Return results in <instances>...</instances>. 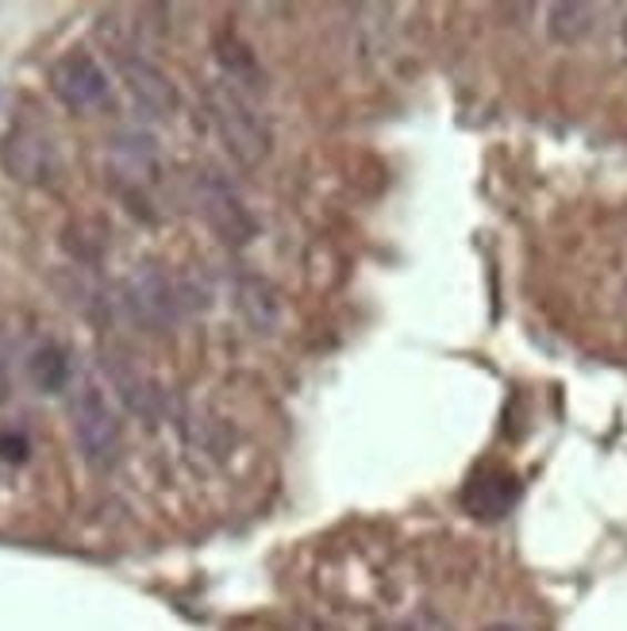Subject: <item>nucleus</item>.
I'll return each instance as SVG.
<instances>
[{"label": "nucleus", "instance_id": "1", "mask_svg": "<svg viewBox=\"0 0 627 631\" xmlns=\"http://www.w3.org/2000/svg\"><path fill=\"white\" fill-rule=\"evenodd\" d=\"M204 101H209V116L220 143L239 166L251 170L270 159L274 131H270V120L259 112V104L246 96V89L231 85V81H216V85H209Z\"/></svg>", "mask_w": 627, "mask_h": 631}, {"label": "nucleus", "instance_id": "2", "mask_svg": "<svg viewBox=\"0 0 627 631\" xmlns=\"http://www.w3.org/2000/svg\"><path fill=\"white\" fill-rule=\"evenodd\" d=\"M73 439H78L81 458L97 470L112 466L115 455H120V420H115L104 393L93 389V385H85L73 397Z\"/></svg>", "mask_w": 627, "mask_h": 631}, {"label": "nucleus", "instance_id": "3", "mask_svg": "<svg viewBox=\"0 0 627 631\" xmlns=\"http://www.w3.org/2000/svg\"><path fill=\"white\" fill-rule=\"evenodd\" d=\"M193 204L201 212V220L212 227L231 247H243L254 235V216L246 212L243 196H239L220 174L204 170V174L193 177Z\"/></svg>", "mask_w": 627, "mask_h": 631}, {"label": "nucleus", "instance_id": "4", "mask_svg": "<svg viewBox=\"0 0 627 631\" xmlns=\"http://www.w3.org/2000/svg\"><path fill=\"white\" fill-rule=\"evenodd\" d=\"M0 166L28 185H47L58 174V146L43 128L20 124L4 135L0 143Z\"/></svg>", "mask_w": 627, "mask_h": 631}, {"label": "nucleus", "instance_id": "5", "mask_svg": "<svg viewBox=\"0 0 627 631\" xmlns=\"http://www.w3.org/2000/svg\"><path fill=\"white\" fill-rule=\"evenodd\" d=\"M51 89L54 96L73 112H89L109 101V73L104 65L85 51H70L51 65Z\"/></svg>", "mask_w": 627, "mask_h": 631}, {"label": "nucleus", "instance_id": "6", "mask_svg": "<svg viewBox=\"0 0 627 631\" xmlns=\"http://www.w3.org/2000/svg\"><path fill=\"white\" fill-rule=\"evenodd\" d=\"M115 70H120L123 85H128V93L135 96V104L143 112H151V116H170V112L178 109V85L139 51L115 54Z\"/></svg>", "mask_w": 627, "mask_h": 631}, {"label": "nucleus", "instance_id": "7", "mask_svg": "<svg viewBox=\"0 0 627 631\" xmlns=\"http://www.w3.org/2000/svg\"><path fill=\"white\" fill-rule=\"evenodd\" d=\"M128 305L135 308L139 319H146L154 327H166L185 308V293L159 266H139L128 282Z\"/></svg>", "mask_w": 627, "mask_h": 631}, {"label": "nucleus", "instance_id": "8", "mask_svg": "<svg viewBox=\"0 0 627 631\" xmlns=\"http://www.w3.org/2000/svg\"><path fill=\"white\" fill-rule=\"evenodd\" d=\"M462 501H466V508L477 516V520H500L516 501V478L505 470H485L469 481Z\"/></svg>", "mask_w": 627, "mask_h": 631}, {"label": "nucleus", "instance_id": "9", "mask_svg": "<svg viewBox=\"0 0 627 631\" xmlns=\"http://www.w3.org/2000/svg\"><path fill=\"white\" fill-rule=\"evenodd\" d=\"M112 154L128 166V174L135 177H151L154 170H159V143H154L151 135H143V131H123V135H115Z\"/></svg>", "mask_w": 627, "mask_h": 631}, {"label": "nucleus", "instance_id": "10", "mask_svg": "<svg viewBox=\"0 0 627 631\" xmlns=\"http://www.w3.org/2000/svg\"><path fill=\"white\" fill-rule=\"evenodd\" d=\"M593 20H597V8L593 4H555L547 12V28L558 43H582L593 31Z\"/></svg>", "mask_w": 627, "mask_h": 631}, {"label": "nucleus", "instance_id": "11", "mask_svg": "<svg viewBox=\"0 0 627 631\" xmlns=\"http://www.w3.org/2000/svg\"><path fill=\"white\" fill-rule=\"evenodd\" d=\"M239 308H243V316L251 319L259 332H270V327L277 324L274 289H270L266 282H259V277H246V282L239 285Z\"/></svg>", "mask_w": 627, "mask_h": 631}, {"label": "nucleus", "instance_id": "12", "mask_svg": "<svg viewBox=\"0 0 627 631\" xmlns=\"http://www.w3.org/2000/svg\"><path fill=\"white\" fill-rule=\"evenodd\" d=\"M31 378H36V385L43 393L65 389V381H70V363H65V355L54 343H47V347H39L36 355H31Z\"/></svg>", "mask_w": 627, "mask_h": 631}, {"label": "nucleus", "instance_id": "13", "mask_svg": "<svg viewBox=\"0 0 627 631\" xmlns=\"http://www.w3.org/2000/svg\"><path fill=\"white\" fill-rule=\"evenodd\" d=\"M390 631H447V628H443V620H439V617H432V612H424V617L401 620V624H393Z\"/></svg>", "mask_w": 627, "mask_h": 631}, {"label": "nucleus", "instance_id": "14", "mask_svg": "<svg viewBox=\"0 0 627 631\" xmlns=\"http://www.w3.org/2000/svg\"><path fill=\"white\" fill-rule=\"evenodd\" d=\"M0 455H4L8 462H20V458L28 455V442L20 436H0Z\"/></svg>", "mask_w": 627, "mask_h": 631}, {"label": "nucleus", "instance_id": "15", "mask_svg": "<svg viewBox=\"0 0 627 631\" xmlns=\"http://www.w3.org/2000/svg\"><path fill=\"white\" fill-rule=\"evenodd\" d=\"M8 393V366H4V350H0V400H4Z\"/></svg>", "mask_w": 627, "mask_h": 631}, {"label": "nucleus", "instance_id": "16", "mask_svg": "<svg viewBox=\"0 0 627 631\" xmlns=\"http://www.w3.org/2000/svg\"><path fill=\"white\" fill-rule=\"evenodd\" d=\"M482 631H524L519 624H489V628H482Z\"/></svg>", "mask_w": 627, "mask_h": 631}, {"label": "nucleus", "instance_id": "17", "mask_svg": "<svg viewBox=\"0 0 627 631\" xmlns=\"http://www.w3.org/2000/svg\"><path fill=\"white\" fill-rule=\"evenodd\" d=\"M624 39H627V16H624Z\"/></svg>", "mask_w": 627, "mask_h": 631}]
</instances>
